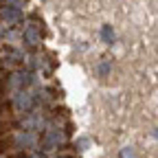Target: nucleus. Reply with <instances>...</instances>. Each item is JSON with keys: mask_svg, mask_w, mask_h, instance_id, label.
<instances>
[{"mask_svg": "<svg viewBox=\"0 0 158 158\" xmlns=\"http://www.w3.org/2000/svg\"><path fill=\"white\" fill-rule=\"evenodd\" d=\"M0 121H11V103L9 101H0Z\"/></svg>", "mask_w": 158, "mask_h": 158, "instance_id": "f257e3e1", "label": "nucleus"}, {"mask_svg": "<svg viewBox=\"0 0 158 158\" xmlns=\"http://www.w3.org/2000/svg\"><path fill=\"white\" fill-rule=\"evenodd\" d=\"M13 127H15V123H13V121H0V138H5Z\"/></svg>", "mask_w": 158, "mask_h": 158, "instance_id": "f03ea898", "label": "nucleus"}, {"mask_svg": "<svg viewBox=\"0 0 158 158\" xmlns=\"http://www.w3.org/2000/svg\"><path fill=\"white\" fill-rule=\"evenodd\" d=\"M7 92V86H5V79H0V101H2V97Z\"/></svg>", "mask_w": 158, "mask_h": 158, "instance_id": "7ed1b4c3", "label": "nucleus"}]
</instances>
